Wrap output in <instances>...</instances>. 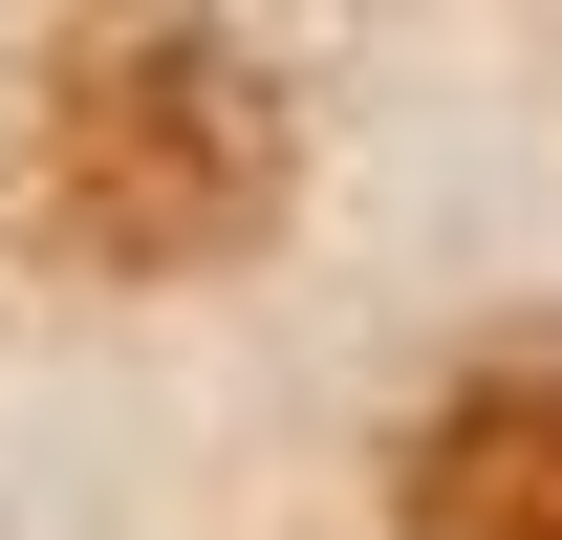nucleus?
<instances>
[{
	"label": "nucleus",
	"mask_w": 562,
	"mask_h": 540,
	"mask_svg": "<svg viewBox=\"0 0 562 540\" xmlns=\"http://www.w3.org/2000/svg\"><path fill=\"white\" fill-rule=\"evenodd\" d=\"M412 540H562V325L497 346L412 454Z\"/></svg>",
	"instance_id": "2"
},
{
	"label": "nucleus",
	"mask_w": 562,
	"mask_h": 540,
	"mask_svg": "<svg viewBox=\"0 0 562 540\" xmlns=\"http://www.w3.org/2000/svg\"><path fill=\"white\" fill-rule=\"evenodd\" d=\"M44 195H66V238H109V260H195V238L260 216V87L151 22V44H109V66L66 87Z\"/></svg>",
	"instance_id": "1"
}]
</instances>
